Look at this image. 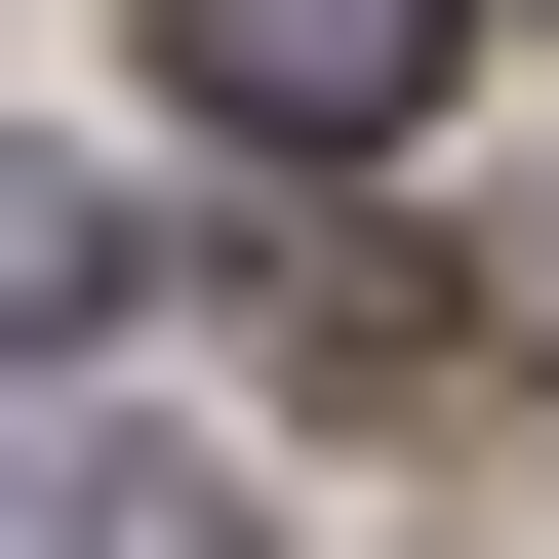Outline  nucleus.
Wrapping results in <instances>:
<instances>
[{
    "mask_svg": "<svg viewBox=\"0 0 559 559\" xmlns=\"http://www.w3.org/2000/svg\"><path fill=\"white\" fill-rule=\"evenodd\" d=\"M160 40H200V120H280V160H400L479 0H160Z\"/></svg>",
    "mask_w": 559,
    "mask_h": 559,
    "instance_id": "obj_1",
    "label": "nucleus"
},
{
    "mask_svg": "<svg viewBox=\"0 0 559 559\" xmlns=\"http://www.w3.org/2000/svg\"><path fill=\"white\" fill-rule=\"evenodd\" d=\"M0 320H120V200L81 160H0Z\"/></svg>",
    "mask_w": 559,
    "mask_h": 559,
    "instance_id": "obj_2",
    "label": "nucleus"
},
{
    "mask_svg": "<svg viewBox=\"0 0 559 559\" xmlns=\"http://www.w3.org/2000/svg\"><path fill=\"white\" fill-rule=\"evenodd\" d=\"M81 559H240V520H200V479H120V520H81Z\"/></svg>",
    "mask_w": 559,
    "mask_h": 559,
    "instance_id": "obj_3",
    "label": "nucleus"
}]
</instances>
